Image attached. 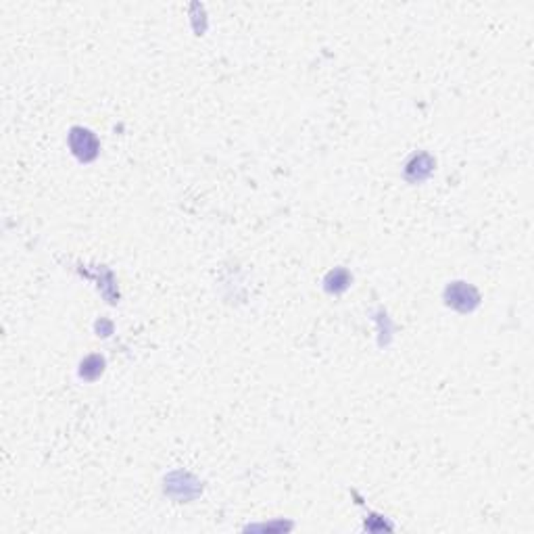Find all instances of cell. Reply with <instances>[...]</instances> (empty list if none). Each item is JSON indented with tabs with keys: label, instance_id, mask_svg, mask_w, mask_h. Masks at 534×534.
<instances>
[{
	"label": "cell",
	"instance_id": "3957f363",
	"mask_svg": "<svg viewBox=\"0 0 534 534\" xmlns=\"http://www.w3.org/2000/svg\"><path fill=\"white\" fill-rule=\"evenodd\" d=\"M426 157H428V155H420V157H415V159L409 163V167H407V175H411V173L415 171V175L411 178V182H420V180H424V178H428V175H430V171H432L434 163H432V159H430L426 165H422Z\"/></svg>",
	"mask_w": 534,
	"mask_h": 534
},
{
	"label": "cell",
	"instance_id": "277c9868",
	"mask_svg": "<svg viewBox=\"0 0 534 534\" xmlns=\"http://www.w3.org/2000/svg\"><path fill=\"white\" fill-rule=\"evenodd\" d=\"M103 365H105V361L99 357V355H92V357H88L84 363H82V378H86V380H94L96 376H101V372H103Z\"/></svg>",
	"mask_w": 534,
	"mask_h": 534
},
{
	"label": "cell",
	"instance_id": "7a4b0ae2",
	"mask_svg": "<svg viewBox=\"0 0 534 534\" xmlns=\"http://www.w3.org/2000/svg\"><path fill=\"white\" fill-rule=\"evenodd\" d=\"M445 297H447V303H449L451 307L459 309V311H472V309L478 305V301H480V297H478L476 290H474L472 286L463 284V282L451 284V286L447 288Z\"/></svg>",
	"mask_w": 534,
	"mask_h": 534
},
{
	"label": "cell",
	"instance_id": "6da1fadb",
	"mask_svg": "<svg viewBox=\"0 0 534 534\" xmlns=\"http://www.w3.org/2000/svg\"><path fill=\"white\" fill-rule=\"evenodd\" d=\"M69 144H71V151L75 153V157L82 161H92L96 157V153H99V140L94 138L92 132L82 130V128L71 130Z\"/></svg>",
	"mask_w": 534,
	"mask_h": 534
}]
</instances>
